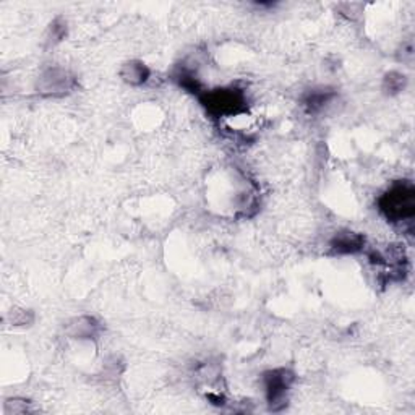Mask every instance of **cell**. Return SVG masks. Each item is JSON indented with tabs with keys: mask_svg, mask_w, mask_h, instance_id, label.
I'll return each instance as SVG.
<instances>
[{
	"mask_svg": "<svg viewBox=\"0 0 415 415\" xmlns=\"http://www.w3.org/2000/svg\"><path fill=\"white\" fill-rule=\"evenodd\" d=\"M294 379L295 375L288 368H274L263 375L266 401L271 411L279 412L288 406V393Z\"/></svg>",
	"mask_w": 415,
	"mask_h": 415,
	"instance_id": "3",
	"label": "cell"
},
{
	"mask_svg": "<svg viewBox=\"0 0 415 415\" xmlns=\"http://www.w3.org/2000/svg\"><path fill=\"white\" fill-rule=\"evenodd\" d=\"M10 317H11V325H15V326H23L33 321V313L29 312V310H15V312H11Z\"/></svg>",
	"mask_w": 415,
	"mask_h": 415,
	"instance_id": "12",
	"label": "cell"
},
{
	"mask_svg": "<svg viewBox=\"0 0 415 415\" xmlns=\"http://www.w3.org/2000/svg\"><path fill=\"white\" fill-rule=\"evenodd\" d=\"M378 208L389 222L411 221L415 216V187L409 180H399L379 196Z\"/></svg>",
	"mask_w": 415,
	"mask_h": 415,
	"instance_id": "1",
	"label": "cell"
},
{
	"mask_svg": "<svg viewBox=\"0 0 415 415\" xmlns=\"http://www.w3.org/2000/svg\"><path fill=\"white\" fill-rule=\"evenodd\" d=\"M174 80L177 81V85L180 88H184V90H187L189 93H194V95H196V96H200L203 93L200 80L196 78V75L191 72L190 68L180 67L177 72L174 73Z\"/></svg>",
	"mask_w": 415,
	"mask_h": 415,
	"instance_id": "9",
	"label": "cell"
},
{
	"mask_svg": "<svg viewBox=\"0 0 415 415\" xmlns=\"http://www.w3.org/2000/svg\"><path fill=\"white\" fill-rule=\"evenodd\" d=\"M75 85H77V81H75V78L65 68L52 67L41 73L36 83V90L43 96L61 98L68 95L75 88Z\"/></svg>",
	"mask_w": 415,
	"mask_h": 415,
	"instance_id": "4",
	"label": "cell"
},
{
	"mask_svg": "<svg viewBox=\"0 0 415 415\" xmlns=\"http://www.w3.org/2000/svg\"><path fill=\"white\" fill-rule=\"evenodd\" d=\"M407 85V78L404 73L401 72H389L384 75L383 80V90L388 93V95H397L404 90Z\"/></svg>",
	"mask_w": 415,
	"mask_h": 415,
	"instance_id": "10",
	"label": "cell"
},
{
	"mask_svg": "<svg viewBox=\"0 0 415 415\" xmlns=\"http://www.w3.org/2000/svg\"><path fill=\"white\" fill-rule=\"evenodd\" d=\"M151 77V70L148 65H145L140 61H130L122 65L120 68V78L125 81L127 85L132 86H142Z\"/></svg>",
	"mask_w": 415,
	"mask_h": 415,
	"instance_id": "7",
	"label": "cell"
},
{
	"mask_svg": "<svg viewBox=\"0 0 415 415\" xmlns=\"http://www.w3.org/2000/svg\"><path fill=\"white\" fill-rule=\"evenodd\" d=\"M99 331H101L99 321L95 317H88V315L73 318L67 326V332L73 339H95Z\"/></svg>",
	"mask_w": 415,
	"mask_h": 415,
	"instance_id": "6",
	"label": "cell"
},
{
	"mask_svg": "<svg viewBox=\"0 0 415 415\" xmlns=\"http://www.w3.org/2000/svg\"><path fill=\"white\" fill-rule=\"evenodd\" d=\"M335 96L336 93L331 90H313L303 98V106L307 107L308 112H318V110L323 109Z\"/></svg>",
	"mask_w": 415,
	"mask_h": 415,
	"instance_id": "8",
	"label": "cell"
},
{
	"mask_svg": "<svg viewBox=\"0 0 415 415\" xmlns=\"http://www.w3.org/2000/svg\"><path fill=\"white\" fill-rule=\"evenodd\" d=\"M65 36H67V23L62 19H57L51 25V38L54 39V43H61Z\"/></svg>",
	"mask_w": 415,
	"mask_h": 415,
	"instance_id": "11",
	"label": "cell"
},
{
	"mask_svg": "<svg viewBox=\"0 0 415 415\" xmlns=\"http://www.w3.org/2000/svg\"><path fill=\"white\" fill-rule=\"evenodd\" d=\"M201 106L213 117H233L247 112V98L238 88H216L203 91L200 96Z\"/></svg>",
	"mask_w": 415,
	"mask_h": 415,
	"instance_id": "2",
	"label": "cell"
},
{
	"mask_svg": "<svg viewBox=\"0 0 415 415\" xmlns=\"http://www.w3.org/2000/svg\"><path fill=\"white\" fill-rule=\"evenodd\" d=\"M365 247V237L357 232H339L332 237L331 248L339 255H354L364 250Z\"/></svg>",
	"mask_w": 415,
	"mask_h": 415,
	"instance_id": "5",
	"label": "cell"
}]
</instances>
